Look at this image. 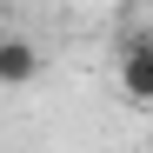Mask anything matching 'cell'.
I'll list each match as a JSON object with an SVG mask.
<instances>
[{
    "label": "cell",
    "instance_id": "cell-1",
    "mask_svg": "<svg viewBox=\"0 0 153 153\" xmlns=\"http://www.w3.org/2000/svg\"><path fill=\"white\" fill-rule=\"evenodd\" d=\"M120 93L153 113V33H133L120 47Z\"/></svg>",
    "mask_w": 153,
    "mask_h": 153
},
{
    "label": "cell",
    "instance_id": "cell-2",
    "mask_svg": "<svg viewBox=\"0 0 153 153\" xmlns=\"http://www.w3.org/2000/svg\"><path fill=\"white\" fill-rule=\"evenodd\" d=\"M40 80V47L20 33H0V87H33Z\"/></svg>",
    "mask_w": 153,
    "mask_h": 153
}]
</instances>
